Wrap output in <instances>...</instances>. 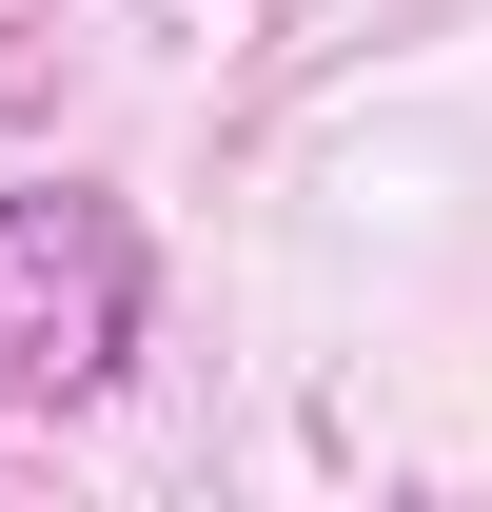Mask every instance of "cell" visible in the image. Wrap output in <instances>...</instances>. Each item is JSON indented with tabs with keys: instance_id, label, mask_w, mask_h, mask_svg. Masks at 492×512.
<instances>
[{
	"instance_id": "obj_1",
	"label": "cell",
	"mask_w": 492,
	"mask_h": 512,
	"mask_svg": "<svg viewBox=\"0 0 492 512\" xmlns=\"http://www.w3.org/2000/svg\"><path fill=\"white\" fill-rule=\"evenodd\" d=\"M138 296H158V256H138L119 197H99V178H20V197H0V414L119 394Z\"/></svg>"
}]
</instances>
